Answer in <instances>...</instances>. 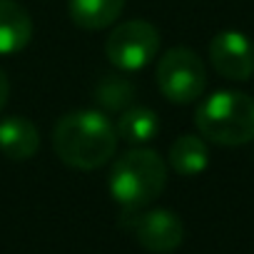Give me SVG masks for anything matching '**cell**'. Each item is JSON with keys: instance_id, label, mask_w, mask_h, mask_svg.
<instances>
[{"instance_id": "cell-9", "label": "cell", "mask_w": 254, "mask_h": 254, "mask_svg": "<svg viewBox=\"0 0 254 254\" xmlns=\"http://www.w3.org/2000/svg\"><path fill=\"white\" fill-rule=\"evenodd\" d=\"M33 38V18L15 0H0V55L28 48Z\"/></svg>"}, {"instance_id": "cell-3", "label": "cell", "mask_w": 254, "mask_h": 254, "mask_svg": "<svg viewBox=\"0 0 254 254\" xmlns=\"http://www.w3.org/2000/svg\"><path fill=\"white\" fill-rule=\"evenodd\" d=\"M194 125L214 145H247L254 140V100L239 90H219L199 102Z\"/></svg>"}, {"instance_id": "cell-5", "label": "cell", "mask_w": 254, "mask_h": 254, "mask_svg": "<svg viewBox=\"0 0 254 254\" xmlns=\"http://www.w3.org/2000/svg\"><path fill=\"white\" fill-rule=\"evenodd\" d=\"M160 50V30L147 20H125L105 40L107 60L117 70H142Z\"/></svg>"}, {"instance_id": "cell-10", "label": "cell", "mask_w": 254, "mask_h": 254, "mask_svg": "<svg viewBox=\"0 0 254 254\" xmlns=\"http://www.w3.org/2000/svg\"><path fill=\"white\" fill-rule=\"evenodd\" d=\"M125 10V0H70V18L82 30L110 28Z\"/></svg>"}, {"instance_id": "cell-7", "label": "cell", "mask_w": 254, "mask_h": 254, "mask_svg": "<svg viewBox=\"0 0 254 254\" xmlns=\"http://www.w3.org/2000/svg\"><path fill=\"white\" fill-rule=\"evenodd\" d=\"M130 229L132 237L147 252H157V254L175 252L185 239L182 219L170 209H147V212L137 209V214L130 222Z\"/></svg>"}, {"instance_id": "cell-14", "label": "cell", "mask_w": 254, "mask_h": 254, "mask_svg": "<svg viewBox=\"0 0 254 254\" xmlns=\"http://www.w3.org/2000/svg\"><path fill=\"white\" fill-rule=\"evenodd\" d=\"M8 95H10V82H8V75L0 70V112L8 105Z\"/></svg>"}, {"instance_id": "cell-6", "label": "cell", "mask_w": 254, "mask_h": 254, "mask_svg": "<svg viewBox=\"0 0 254 254\" xmlns=\"http://www.w3.org/2000/svg\"><path fill=\"white\" fill-rule=\"evenodd\" d=\"M209 63L224 80L244 82L254 72V43L237 30L217 33L209 43Z\"/></svg>"}, {"instance_id": "cell-4", "label": "cell", "mask_w": 254, "mask_h": 254, "mask_svg": "<svg viewBox=\"0 0 254 254\" xmlns=\"http://www.w3.org/2000/svg\"><path fill=\"white\" fill-rule=\"evenodd\" d=\"M157 85L170 102H194L207 87V70L202 58L190 48L167 50L157 63Z\"/></svg>"}, {"instance_id": "cell-8", "label": "cell", "mask_w": 254, "mask_h": 254, "mask_svg": "<svg viewBox=\"0 0 254 254\" xmlns=\"http://www.w3.org/2000/svg\"><path fill=\"white\" fill-rule=\"evenodd\" d=\"M40 147L38 125L23 115L3 117L0 120V152L8 160H30Z\"/></svg>"}, {"instance_id": "cell-12", "label": "cell", "mask_w": 254, "mask_h": 254, "mask_svg": "<svg viewBox=\"0 0 254 254\" xmlns=\"http://www.w3.org/2000/svg\"><path fill=\"white\" fill-rule=\"evenodd\" d=\"M209 165V150L202 137L197 135H182L170 147V167L182 177H194L204 172Z\"/></svg>"}, {"instance_id": "cell-13", "label": "cell", "mask_w": 254, "mask_h": 254, "mask_svg": "<svg viewBox=\"0 0 254 254\" xmlns=\"http://www.w3.org/2000/svg\"><path fill=\"white\" fill-rule=\"evenodd\" d=\"M135 100V85L122 75H105L95 87V102L107 112H122Z\"/></svg>"}, {"instance_id": "cell-1", "label": "cell", "mask_w": 254, "mask_h": 254, "mask_svg": "<svg viewBox=\"0 0 254 254\" xmlns=\"http://www.w3.org/2000/svg\"><path fill=\"white\" fill-rule=\"evenodd\" d=\"M117 147L115 125L97 110L67 112L58 120L53 130L55 155L75 170L90 172L102 167Z\"/></svg>"}, {"instance_id": "cell-2", "label": "cell", "mask_w": 254, "mask_h": 254, "mask_svg": "<svg viewBox=\"0 0 254 254\" xmlns=\"http://www.w3.org/2000/svg\"><path fill=\"white\" fill-rule=\"evenodd\" d=\"M167 185V165L160 152L135 147L117 157L110 172V194L127 212L150 207Z\"/></svg>"}, {"instance_id": "cell-11", "label": "cell", "mask_w": 254, "mask_h": 254, "mask_svg": "<svg viewBox=\"0 0 254 254\" xmlns=\"http://www.w3.org/2000/svg\"><path fill=\"white\" fill-rule=\"evenodd\" d=\"M117 140H125L130 145H145L150 140L157 137L160 132V117L155 110L150 107H127L122 110L120 120H117Z\"/></svg>"}]
</instances>
